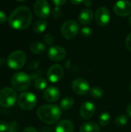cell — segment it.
<instances>
[{
  "label": "cell",
  "instance_id": "1",
  "mask_svg": "<svg viewBox=\"0 0 131 132\" xmlns=\"http://www.w3.org/2000/svg\"><path fill=\"white\" fill-rule=\"evenodd\" d=\"M32 20L31 10L25 6L15 9L8 18V25L14 29L22 30L29 27Z\"/></svg>",
  "mask_w": 131,
  "mask_h": 132
},
{
  "label": "cell",
  "instance_id": "2",
  "mask_svg": "<svg viewBox=\"0 0 131 132\" xmlns=\"http://www.w3.org/2000/svg\"><path fill=\"white\" fill-rule=\"evenodd\" d=\"M36 114L41 121L47 125H53L60 119L62 110L54 104H44L38 108Z\"/></svg>",
  "mask_w": 131,
  "mask_h": 132
},
{
  "label": "cell",
  "instance_id": "3",
  "mask_svg": "<svg viewBox=\"0 0 131 132\" xmlns=\"http://www.w3.org/2000/svg\"><path fill=\"white\" fill-rule=\"evenodd\" d=\"M12 84L17 91L27 90L31 84V77L24 72H17L12 77Z\"/></svg>",
  "mask_w": 131,
  "mask_h": 132
},
{
  "label": "cell",
  "instance_id": "4",
  "mask_svg": "<svg viewBox=\"0 0 131 132\" xmlns=\"http://www.w3.org/2000/svg\"><path fill=\"white\" fill-rule=\"evenodd\" d=\"M26 61V56L24 52L16 50L10 53L7 58V65L12 70H19L24 67Z\"/></svg>",
  "mask_w": 131,
  "mask_h": 132
},
{
  "label": "cell",
  "instance_id": "5",
  "mask_svg": "<svg viewBox=\"0 0 131 132\" xmlns=\"http://www.w3.org/2000/svg\"><path fill=\"white\" fill-rule=\"evenodd\" d=\"M80 32L79 23L73 19L66 21L61 26V34L66 39L75 38Z\"/></svg>",
  "mask_w": 131,
  "mask_h": 132
},
{
  "label": "cell",
  "instance_id": "6",
  "mask_svg": "<svg viewBox=\"0 0 131 132\" xmlns=\"http://www.w3.org/2000/svg\"><path fill=\"white\" fill-rule=\"evenodd\" d=\"M17 99L16 92L10 88L5 87L0 90V106L3 108H10L15 104Z\"/></svg>",
  "mask_w": 131,
  "mask_h": 132
},
{
  "label": "cell",
  "instance_id": "7",
  "mask_svg": "<svg viewBox=\"0 0 131 132\" xmlns=\"http://www.w3.org/2000/svg\"><path fill=\"white\" fill-rule=\"evenodd\" d=\"M18 105L25 111H30L36 105V97L31 92H23L18 97Z\"/></svg>",
  "mask_w": 131,
  "mask_h": 132
},
{
  "label": "cell",
  "instance_id": "8",
  "mask_svg": "<svg viewBox=\"0 0 131 132\" xmlns=\"http://www.w3.org/2000/svg\"><path fill=\"white\" fill-rule=\"evenodd\" d=\"M72 90L73 91L80 96H84L87 94L90 90V86L87 80L83 78L75 79L72 83Z\"/></svg>",
  "mask_w": 131,
  "mask_h": 132
},
{
  "label": "cell",
  "instance_id": "9",
  "mask_svg": "<svg viewBox=\"0 0 131 132\" xmlns=\"http://www.w3.org/2000/svg\"><path fill=\"white\" fill-rule=\"evenodd\" d=\"M33 10L35 14L42 19H47L50 15V7L46 0H36Z\"/></svg>",
  "mask_w": 131,
  "mask_h": 132
},
{
  "label": "cell",
  "instance_id": "10",
  "mask_svg": "<svg viewBox=\"0 0 131 132\" xmlns=\"http://www.w3.org/2000/svg\"><path fill=\"white\" fill-rule=\"evenodd\" d=\"M114 13L120 17L128 16L131 14V2L128 0H119L113 5Z\"/></svg>",
  "mask_w": 131,
  "mask_h": 132
},
{
  "label": "cell",
  "instance_id": "11",
  "mask_svg": "<svg viewBox=\"0 0 131 132\" xmlns=\"http://www.w3.org/2000/svg\"><path fill=\"white\" fill-rule=\"evenodd\" d=\"M110 12L107 8L101 6L95 12V20L100 26H106L110 22Z\"/></svg>",
  "mask_w": 131,
  "mask_h": 132
},
{
  "label": "cell",
  "instance_id": "12",
  "mask_svg": "<svg viewBox=\"0 0 131 132\" xmlns=\"http://www.w3.org/2000/svg\"><path fill=\"white\" fill-rule=\"evenodd\" d=\"M64 75V69L59 64L51 66L47 71V78L51 83L59 82Z\"/></svg>",
  "mask_w": 131,
  "mask_h": 132
},
{
  "label": "cell",
  "instance_id": "13",
  "mask_svg": "<svg viewBox=\"0 0 131 132\" xmlns=\"http://www.w3.org/2000/svg\"><path fill=\"white\" fill-rule=\"evenodd\" d=\"M66 56V50L59 46H53L48 50V56L53 61H61Z\"/></svg>",
  "mask_w": 131,
  "mask_h": 132
},
{
  "label": "cell",
  "instance_id": "14",
  "mask_svg": "<svg viewBox=\"0 0 131 132\" xmlns=\"http://www.w3.org/2000/svg\"><path fill=\"white\" fill-rule=\"evenodd\" d=\"M96 105L91 101H85L80 107V115L83 120L90 119L95 114Z\"/></svg>",
  "mask_w": 131,
  "mask_h": 132
},
{
  "label": "cell",
  "instance_id": "15",
  "mask_svg": "<svg viewBox=\"0 0 131 132\" xmlns=\"http://www.w3.org/2000/svg\"><path fill=\"white\" fill-rule=\"evenodd\" d=\"M43 97L46 101L50 103H54L59 99L60 91L57 87L51 86L47 87L46 90H44Z\"/></svg>",
  "mask_w": 131,
  "mask_h": 132
},
{
  "label": "cell",
  "instance_id": "16",
  "mask_svg": "<svg viewBox=\"0 0 131 132\" xmlns=\"http://www.w3.org/2000/svg\"><path fill=\"white\" fill-rule=\"evenodd\" d=\"M74 125L69 120H62L56 125V132H73Z\"/></svg>",
  "mask_w": 131,
  "mask_h": 132
},
{
  "label": "cell",
  "instance_id": "17",
  "mask_svg": "<svg viewBox=\"0 0 131 132\" xmlns=\"http://www.w3.org/2000/svg\"><path fill=\"white\" fill-rule=\"evenodd\" d=\"M79 22L83 25L90 24L93 19V12L91 9H85L82 10L79 15Z\"/></svg>",
  "mask_w": 131,
  "mask_h": 132
},
{
  "label": "cell",
  "instance_id": "18",
  "mask_svg": "<svg viewBox=\"0 0 131 132\" xmlns=\"http://www.w3.org/2000/svg\"><path fill=\"white\" fill-rule=\"evenodd\" d=\"M80 132H100V128L93 121H87L80 126Z\"/></svg>",
  "mask_w": 131,
  "mask_h": 132
},
{
  "label": "cell",
  "instance_id": "19",
  "mask_svg": "<svg viewBox=\"0 0 131 132\" xmlns=\"http://www.w3.org/2000/svg\"><path fill=\"white\" fill-rule=\"evenodd\" d=\"M29 49L31 52H32L35 54L39 55V54L43 53L46 51V46L39 41H35L30 44Z\"/></svg>",
  "mask_w": 131,
  "mask_h": 132
},
{
  "label": "cell",
  "instance_id": "20",
  "mask_svg": "<svg viewBox=\"0 0 131 132\" xmlns=\"http://www.w3.org/2000/svg\"><path fill=\"white\" fill-rule=\"evenodd\" d=\"M47 27V22L44 19L37 20L32 26V30L36 33H42L43 32Z\"/></svg>",
  "mask_w": 131,
  "mask_h": 132
},
{
  "label": "cell",
  "instance_id": "21",
  "mask_svg": "<svg viewBox=\"0 0 131 132\" xmlns=\"http://www.w3.org/2000/svg\"><path fill=\"white\" fill-rule=\"evenodd\" d=\"M73 105H74L73 98L71 97H66L61 101L60 104H59V108L63 111H68V110L71 109Z\"/></svg>",
  "mask_w": 131,
  "mask_h": 132
},
{
  "label": "cell",
  "instance_id": "22",
  "mask_svg": "<svg viewBox=\"0 0 131 132\" xmlns=\"http://www.w3.org/2000/svg\"><path fill=\"white\" fill-rule=\"evenodd\" d=\"M111 121V116L108 112H103L99 116V124L102 127L107 126Z\"/></svg>",
  "mask_w": 131,
  "mask_h": 132
},
{
  "label": "cell",
  "instance_id": "23",
  "mask_svg": "<svg viewBox=\"0 0 131 132\" xmlns=\"http://www.w3.org/2000/svg\"><path fill=\"white\" fill-rule=\"evenodd\" d=\"M90 95L92 97L97 98V99L102 97L103 95V90L100 87H93L90 88Z\"/></svg>",
  "mask_w": 131,
  "mask_h": 132
},
{
  "label": "cell",
  "instance_id": "24",
  "mask_svg": "<svg viewBox=\"0 0 131 132\" xmlns=\"http://www.w3.org/2000/svg\"><path fill=\"white\" fill-rule=\"evenodd\" d=\"M35 87L39 90H46L47 88V81L42 77H39L35 82Z\"/></svg>",
  "mask_w": 131,
  "mask_h": 132
},
{
  "label": "cell",
  "instance_id": "25",
  "mask_svg": "<svg viewBox=\"0 0 131 132\" xmlns=\"http://www.w3.org/2000/svg\"><path fill=\"white\" fill-rule=\"evenodd\" d=\"M127 121H128V118H127V115H125V114H120L119 116H117L116 118L115 125L117 127L121 128V127H124L127 124Z\"/></svg>",
  "mask_w": 131,
  "mask_h": 132
},
{
  "label": "cell",
  "instance_id": "26",
  "mask_svg": "<svg viewBox=\"0 0 131 132\" xmlns=\"http://www.w3.org/2000/svg\"><path fill=\"white\" fill-rule=\"evenodd\" d=\"M12 126L5 121H0V132H13Z\"/></svg>",
  "mask_w": 131,
  "mask_h": 132
},
{
  "label": "cell",
  "instance_id": "27",
  "mask_svg": "<svg viewBox=\"0 0 131 132\" xmlns=\"http://www.w3.org/2000/svg\"><path fill=\"white\" fill-rule=\"evenodd\" d=\"M81 33L84 37H89L93 34V30L89 26H85L81 29Z\"/></svg>",
  "mask_w": 131,
  "mask_h": 132
},
{
  "label": "cell",
  "instance_id": "28",
  "mask_svg": "<svg viewBox=\"0 0 131 132\" xmlns=\"http://www.w3.org/2000/svg\"><path fill=\"white\" fill-rule=\"evenodd\" d=\"M44 41H45V43L47 45L53 46L55 39H54V37H53V35H51V34H46L45 36H44Z\"/></svg>",
  "mask_w": 131,
  "mask_h": 132
},
{
  "label": "cell",
  "instance_id": "29",
  "mask_svg": "<svg viewBox=\"0 0 131 132\" xmlns=\"http://www.w3.org/2000/svg\"><path fill=\"white\" fill-rule=\"evenodd\" d=\"M51 15H52L53 19H59L60 17V15H61V10H60L59 7L56 6L53 9V10L52 11Z\"/></svg>",
  "mask_w": 131,
  "mask_h": 132
},
{
  "label": "cell",
  "instance_id": "30",
  "mask_svg": "<svg viewBox=\"0 0 131 132\" xmlns=\"http://www.w3.org/2000/svg\"><path fill=\"white\" fill-rule=\"evenodd\" d=\"M125 45H126V47L128 50L131 51V33H130L127 39H126V41H125Z\"/></svg>",
  "mask_w": 131,
  "mask_h": 132
},
{
  "label": "cell",
  "instance_id": "31",
  "mask_svg": "<svg viewBox=\"0 0 131 132\" xmlns=\"http://www.w3.org/2000/svg\"><path fill=\"white\" fill-rule=\"evenodd\" d=\"M52 1H53V4L57 7L63 6L66 2V0H52Z\"/></svg>",
  "mask_w": 131,
  "mask_h": 132
},
{
  "label": "cell",
  "instance_id": "32",
  "mask_svg": "<svg viewBox=\"0 0 131 132\" xmlns=\"http://www.w3.org/2000/svg\"><path fill=\"white\" fill-rule=\"evenodd\" d=\"M6 20H7V15H6V14L4 12H2V11L0 10V24L5 22Z\"/></svg>",
  "mask_w": 131,
  "mask_h": 132
},
{
  "label": "cell",
  "instance_id": "33",
  "mask_svg": "<svg viewBox=\"0 0 131 132\" xmlns=\"http://www.w3.org/2000/svg\"><path fill=\"white\" fill-rule=\"evenodd\" d=\"M23 132H38V131H37V130H36V128H32V127H27V128H25L24 129Z\"/></svg>",
  "mask_w": 131,
  "mask_h": 132
},
{
  "label": "cell",
  "instance_id": "34",
  "mask_svg": "<svg viewBox=\"0 0 131 132\" xmlns=\"http://www.w3.org/2000/svg\"><path fill=\"white\" fill-rule=\"evenodd\" d=\"M74 5H80V3H82L84 0H69Z\"/></svg>",
  "mask_w": 131,
  "mask_h": 132
},
{
  "label": "cell",
  "instance_id": "35",
  "mask_svg": "<svg viewBox=\"0 0 131 132\" xmlns=\"http://www.w3.org/2000/svg\"><path fill=\"white\" fill-rule=\"evenodd\" d=\"M127 113L128 116L131 118V103L127 106Z\"/></svg>",
  "mask_w": 131,
  "mask_h": 132
},
{
  "label": "cell",
  "instance_id": "36",
  "mask_svg": "<svg viewBox=\"0 0 131 132\" xmlns=\"http://www.w3.org/2000/svg\"><path fill=\"white\" fill-rule=\"evenodd\" d=\"M128 22H129L130 26H131V16H130V17L128 18Z\"/></svg>",
  "mask_w": 131,
  "mask_h": 132
},
{
  "label": "cell",
  "instance_id": "37",
  "mask_svg": "<svg viewBox=\"0 0 131 132\" xmlns=\"http://www.w3.org/2000/svg\"><path fill=\"white\" fill-rule=\"evenodd\" d=\"M129 89H130V91L131 92V84H130V87H129Z\"/></svg>",
  "mask_w": 131,
  "mask_h": 132
},
{
  "label": "cell",
  "instance_id": "38",
  "mask_svg": "<svg viewBox=\"0 0 131 132\" xmlns=\"http://www.w3.org/2000/svg\"><path fill=\"white\" fill-rule=\"evenodd\" d=\"M17 1H19V2H24V1H25V0H17Z\"/></svg>",
  "mask_w": 131,
  "mask_h": 132
}]
</instances>
